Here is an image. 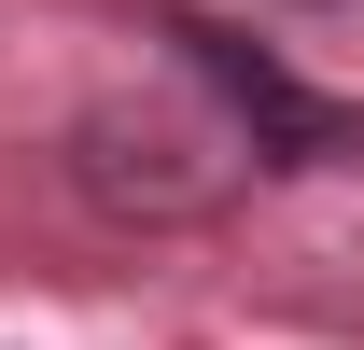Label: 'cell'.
<instances>
[{
    "label": "cell",
    "mask_w": 364,
    "mask_h": 350,
    "mask_svg": "<svg viewBox=\"0 0 364 350\" xmlns=\"http://www.w3.org/2000/svg\"><path fill=\"white\" fill-rule=\"evenodd\" d=\"M168 43L196 56V85H210V98L238 112V140H252L267 169H322V154H364V127H350V112H322V98H294V85H280V70H267L252 43H225V28H196V14H182Z\"/></svg>",
    "instance_id": "7a4b0ae2"
},
{
    "label": "cell",
    "mask_w": 364,
    "mask_h": 350,
    "mask_svg": "<svg viewBox=\"0 0 364 350\" xmlns=\"http://www.w3.org/2000/svg\"><path fill=\"white\" fill-rule=\"evenodd\" d=\"M56 169H70V196H85L98 224L182 238V224H225V211H238L252 140H238V112H210V98L112 85V98H85V112L56 127Z\"/></svg>",
    "instance_id": "6da1fadb"
}]
</instances>
